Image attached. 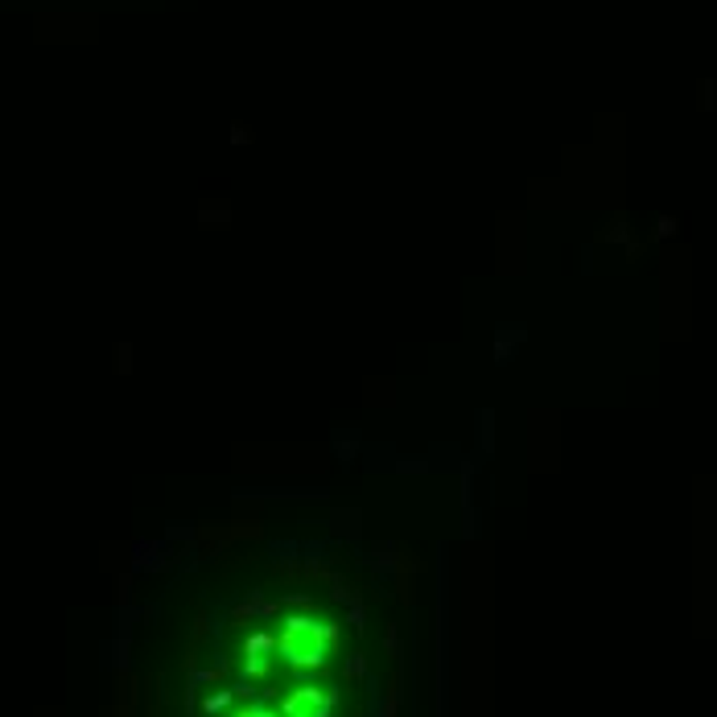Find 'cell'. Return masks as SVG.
Returning a JSON list of instances; mask_svg holds the SVG:
<instances>
[{
  "label": "cell",
  "instance_id": "obj_1",
  "mask_svg": "<svg viewBox=\"0 0 717 717\" xmlns=\"http://www.w3.org/2000/svg\"><path fill=\"white\" fill-rule=\"evenodd\" d=\"M318 647H322V635L313 631V622H293L285 631V652L293 659H313Z\"/></svg>",
  "mask_w": 717,
  "mask_h": 717
},
{
  "label": "cell",
  "instance_id": "obj_2",
  "mask_svg": "<svg viewBox=\"0 0 717 717\" xmlns=\"http://www.w3.org/2000/svg\"><path fill=\"white\" fill-rule=\"evenodd\" d=\"M285 709L293 717H313V713H318V701H313V693L306 689V693H293V697L285 701Z\"/></svg>",
  "mask_w": 717,
  "mask_h": 717
}]
</instances>
